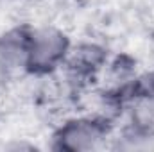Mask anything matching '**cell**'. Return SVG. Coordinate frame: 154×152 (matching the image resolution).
I'll use <instances>...</instances> for the list:
<instances>
[{"mask_svg": "<svg viewBox=\"0 0 154 152\" xmlns=\"http://www.w3.org/2000/svg\"><path fill=\"white\" fill-rule=\"evenodd\" d=\"M118 120L99 111L63 120L50 134L48 147L56 152H91L108 147Z\"/></svg>", "mask_w": 154, "mask_h": 152, "instance_id": "obj_1", "label": "cell"}, {"mask_svg": "<svg viewBox=\"0 0 154 152\" xmlns=\"http://www.w3.org/2000/svg\"><path fill=\"white\" fill-rule=\"evenodd\" d=\"M72 39L70 36L54 25H41L34 27L27 65H25V75L48 77L61 70L65 65L70 50H72Z\"/></svg>", "mask_w": 154, "mask_h": 152, "instance_id": "obj_2", "label": "cell"}, {"mask_svg": "<svg viewBox=\"0 0 154 152\" xmlns=\"http://www.w3.org/2000/svg\"><path fill=\"white\" fill-rule=\"evenodd\" d=\"M109 59L111 52L106 45L97 41H81L72 45V50L59 72L72 91H82L106 74Z\"/></svg>", "mask_w": 154, "mask_h": 152, "instance_id": "obj_3", "label": "cell"}, {"mask_svg": "<svg viewBox=\"0 0 154 152\" xmlns=\"http://www.w3.org/2000/svg\"><path fill=\"white\" fill-rule=\"evenodd\" d=\"M34 25L16 23L0 32V75L25 74Z\"/></svg>", "mask_w": 154, "mask_h": 152, "instance_id": "obj_4", "label": "cell"}, {"mask_svg": "<svg viewBox=\"0 0 154 152\" xmlns=\"http://www.w3.org/2000/svg\"><path fill=\"white\" fill-rule=\"evenodd\" d=\"M134 90H136V99L138 97H151V99H154V66L149 72L134 75Z\"/></svg>", "mask_w": 154, "mask_h": 152, "instance_id": "obj_5", "label": "cell"}]
</instances>
